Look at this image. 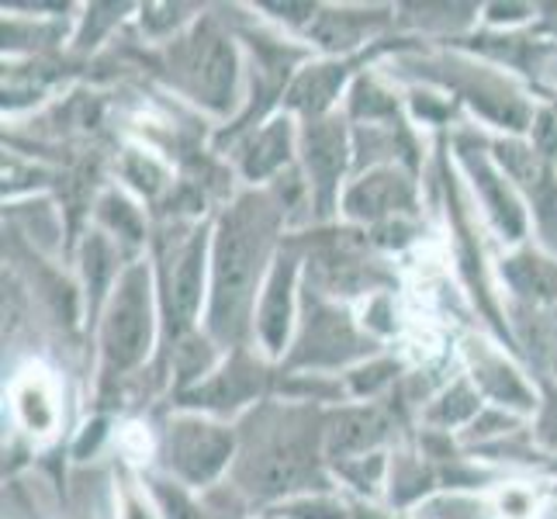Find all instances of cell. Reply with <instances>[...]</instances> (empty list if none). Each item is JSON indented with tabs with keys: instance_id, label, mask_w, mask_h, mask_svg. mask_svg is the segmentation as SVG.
Segmentation results:
<instances>
[{
	"instance_id": "obj_15",
	"label": "cell",
	"mask_w": 557,
	"mask_h": 519,
	"mask_svg": "<svg viewBox=\"0 0 557 519\" xmlns=\"http://www.w3.org/2000/svg\"><path fill=\"white\" fill-rule=\"evenodd\" d=\"M339 70L333 66H319V70H309L301 76V81L292 87V104L301 108V111H309V114H319L325 104H330L333 98V90L339 84Z\"/></svg>"
},
{
	"instance_id": "obj_4",
	"label": "cell",
	"mask_w": 557,
	"mask_h": 519,
	"mask_svg": "<svg viewBox=\"0 0 557 519\" xmlns=\"http://www.w3.org/2000/svg\"><path fill=\"white\" fill-rule=\"evenodd\" d=\"M233 454V436L219 427H208V422H177L174 433H170V457L184 478L190 482H208L215 478L219 468Z\"/></svg>"
},
{
	"instance_id": "obj_8",
	"label": "cell",
	"mask_w": 557,
	"mask_h": 519,
	"mask_svg": "<svg viewBox=\"0 0 557 519\" xmlns=\"http://www.w3.org/2000/svg\"><path fill=\"white\" fill-rule=\"evenodd\" d=\"M305 157H309V170L319 190L325 195V190L336 184L343 163H347V139H343L339 125H330V122L312 125L309 136H305Z\"/></svg>"
},
{
	"instance_id": "obj_16",
	"label": "cell",
	"mask_w": 557,
	"mask_h": 519,
	"mask_svg": "<svg viewBox=\"0 0 557 519\" xmlns=\"http://www.w3.org/2000/svg\"><path fill=\"white\" fill-rule=\"evenodd\" d=\"M17 412H22L25 427L35 433H46L52 427L55 409H52V398H49V388L42 384V378H28L22 388H17Z\"/></svg>"
},
{
	"instance_id": "obj_1",
	"label": "cell",
	"mask_w": 557,
	"mask_h": 519,
	"mask_svg": "<svg viewBox=\"0 0 557 519\" xmlns=\"http://www.w3.org/2000/svg\"><path fill=\"white\" fill-rule=\"evenodd\" d=\"M267 243H271V211L260 198H243L225 215L215 243V292H211V330L215 336H239Z\"/></svg>"
},
{
	"instance_id": "obj_6",
	"label": "cell",
	"mask_w": 557,
	"mask_h": 519,
	"mask_svg": "<svg viewBox=\"0 0 557 519\" xmlns=\"http://www.w3.org/2000/svg\"><path fill=\"white\" fill-rule=\"evenodd\" d=\"M360 354V339L354 336L350 322L336 312H319L301 339V363H339Z\"/></svg>"
},
{
	"instance_id": "obj_10",
	"label": "cell",
	"mask_w": 557,
	"mask_h": 519,
	"mask_svg": "<svg viewBox=\"0 0 557 519\" xmlns=\"http://www.w3.org/2000/svg\"><path fill=\"white\" fill-rule=\"evenodd\" d=\"M201 263H205V239H195L184 254L174 271V281H170V312L177 316L181 325H187L198 312L201 301Z\"/></svg>"
},
{
	"instance_id": "obj_11",
	"label": "cell",
	"mask_w": 557,
	"mask_h": 519,
	"mask_svg": "<svg viewBox=\"0 0 557 519\" xmlns=\"http://www.w3.org/2000/svg\"><path fill=\"white\" fill-rule=\"evenodd\" d=\"M381 436H384V419L377 412H347V416H339L330 430V454L333 457L363 454L368 447H374Z\"/></svg>"
},
{
	"instance_id": "obj_17",
	"label": "cell",
	"mask_w": 557,
	"mask_h": 519,
	"mask_svg": "<svg viewBox=\"0 0 557 519\" xmlns=\"http://www.w3.org/2000/svg\"><path fill=\"white\" fill-rule=\"evenodd\" d=\"M284 157H287V125L284 122H274L253 143V149H249L246 173H249V177H263V173H271L274 166H281Z\"/></svg>"
},
{
	"instance_id": "obj_14",
	"label": "cell",
	"mask_w": 557,
	"mask_h": 519,
	"mask_svg": "<svg viewBox=\"0 0 557 519\" xmlns=\"http://www.w3.org/2000/svg\"><path fill=\"white\" fill-rule=\"evenodd\" d=\"M478 381H482V388L498 398V401H512V406H530V392L527 384L520 381L509 363H503L498 357H482L478 360Z\"/></svg>"
},
{
	"instance_id": "obj_5",
	"label": "cell",
	"mask_w": 557,
	"mask_h": 519,
	"mask_svg": "<svg viewBox=\"0 0 557 519\" xmlns=\"http://www.w3.org/2000/svg\"><path fill=\"white\" fill-rule=\"evenodd\" d=\"M312 478V450L301 436H281L267 444L249 465V489L260 495L292 492Z\"/></svg>"
},
{
	"instance_id": "obj_18",
	"label": "cell",
	"mask_w": 557,
	"mask_h": 519,
	"mask_svg": "<svg viewBox=\"0 0 557 519\" xmlns=\"http://www.w3.org/2000/svg\"><path fill=\"white\" fill-rule=\"evenodd\" d=\"M474 409H478L474 392L468 388V384H457V388H450V392L444 395V401H440L433 416H436L440 422H460V419L474 416Z\"/></svg>"
},
{
	"instance_id": "obj_9",
	"label": "cell",
	"mask_w": 557,
	"mask_h": 519,
	"mask_svg": "<svg viewBox=\"0 0 557 519\" xmlns=\"http://www.w3.org/2000/svg\"><path fill=\"white\" fill-rule=\"evenodd\" d=\"M292 277H295L292 260L277 263V271H274L271 284H267V295H263L260 333H263V339H267L271 350H281L287 322H292Z\"/></svg>"
},
{
	"instance_id": "obj_3",
	"label": "cell",
	"mask_w": 557,
	"mask_h": 519,
	"mask_svg": "<svg viewBox=\"0 0 557 519\" xmlns=\"http://www.w3.org/2000/svg\"><path fill=\"white\" fill-rule=\"evenodd\" d=\"M187 84L195 90V98L208 108L225 111L236 90V52L219 32H201L195 46L187 52Z\"/></svg>"
},
{
	"instance_id": "obj_7",
	"label": "cell",
	"mask_w": 557,
	"mask_h": 519,
	"mask_svg": "<svg viewBox=\"0 0 557 519\" xmlns=\"http://www.w3.org/2000/svg\"><path fill=\"white\" fill-rule=\"evenodd\" d=\"M409 201H412L409 181L398 177V173H388V170L363 177L347 195V208H350V215H357V219L395 215V211L409 208Z\"/></svg>"
},
{
	"instance_id": "obj_13",
	"label": "cell",
	"mask_w": 557,
	"mask_h": 519,
	"mask_svg": "<svg viewBox=\"0 0 557 519\" xmlns=\"http://www.w3.org/2000/svg\"><path fill=\"white\" fill-rule=\"evenodd\" d=\"M471 170H474V177H478V187L485 190V201L492 208L498 228H503L509 239H516V236H520V228H523V215H520V208H516V201L509 198V190L498 184V177H495V173L482 160H478V163L471 160Z\"/></svg>"
},
{
	"instance_id": "obj_12",
	"label": "cell",
	"mask_w": 557,
	"mask_h": 519,
	"mask_svg": "<svg viewBox=\"0 0 557 519\" xmlns=\"http://www.w3.org/2000/svg\"><path fill=\"white\" fill-rule=\"evenodd\" d=\"M506 277L512 281V287L520 295L557 309V267L536 257H516L506 263Z\"/></svg>"
},
{
	"instance_id": "obj_2",
	"label": "cell",
	"mask_w": 557,
	"mask_h": 519,
	"mask_svg": "<svg viewBox=\"0 0 557 519\" xmlns=\"http://www.w3.org/2000/svg\"><path fill=\"white\" fill-rule=\"evenodd\" d=\"M152 339V309H149V274L143 267L119 281L104 319V357L114 371H128L146 357Z\"/></svg>"
}]
</instances>
